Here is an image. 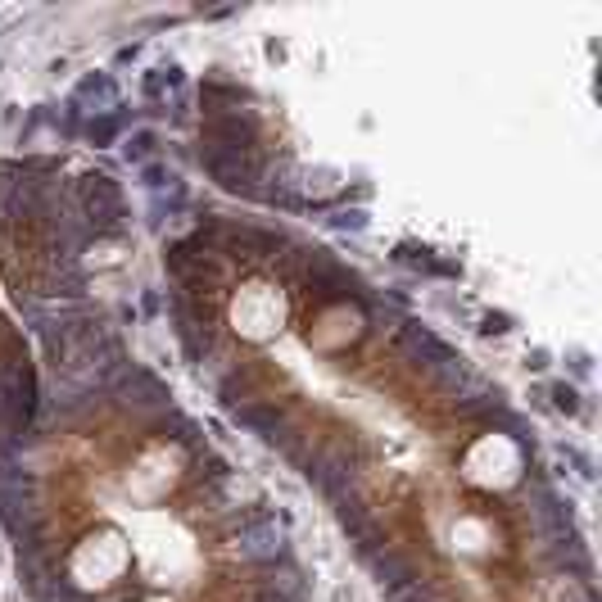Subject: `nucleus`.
<instances>
[{
    "mask_svg": "<svg viewBox=\"0 0 602 602\" xmlns=\"http://www.w3.org/2000/svg\"><path fill=\"white\" fill-rule=\"evenodd\" d=\"M73 199H77V218H82V227L91 236H118L122 231L127 208H122V190L113 186V177H104V172L82 177Z\"/></svg>",
    "mask_w": 602,
    "mask_h": 602,
    "instance_id": "f257e3e1",
    "label": "nucleus"
},
{
    "mask_svg": "<svg viewBox=\"0 0 602 602\" xmlns=\"http://www.w3.org/2000/svg\"><path fill=\"white\" fill-rule=\"evenodd\" d=\"M236 544H241V557L272 566V561L285 553V526H276L272 516H254L249 526L236 535Z\"/></svg>",
    "mask_w": 602,
    "mask_h": 602,
    "instance_id": "f03ea898",
    "label": "nucleus"
},
{
    "mask_svg": "<svg viewBox=\"0 0 602 602\" xmlns=\"http://www.w3.org/2000/svg\"><path fill=\"white\" fill-rule=\"evenodd\" d=\"M118 127H122V113H104V118H91L87 122V136L91 141H113V136H118Z\"/></svg>",
    "mask_w": 602,
    "mask_h": 602,
    "instance_id": "7ed1b4c3",
    "label": "nucleus"
},
{
    "mask_svg": "<svg viewBox=\"0 0 602 602\" xmlns=\"http://www.w3.org/2000/svg\"><path fill=\"white\" fill-rule=\"evenodd\" d=\"M150 154H154V136L150 132H136L132 141H127V159H132V164H145Z\"/></svg>",
    "mask_w": 602,
    "mask_h": 602,
    "instance_id": "20e7f679",
    "label": "nucleus"
},
{
    "mask_svg": "<svg viewBox=\"0 0 602 602\" xmlns=\"http://www.w3.org/2000/svg\"><path fill=\"white\" fill-rule=\"evenodd\" d=\"M553 399H557L561 412H580V394H575L570 385H553Z\"/></svg>",
    "mask_w": 602,
    "mask_h": 602,
    "instance_id": "39448f33",
    "label": "nucleus"
},
{
    "mask_svg": "<svg viewBox=\"0 0 602 602\" xmlns=\"http://www.w3.org/2000/svg\"><path fill=\"white\" fill-rule=\"evenodd\" d=\"M331 227H367V213H358V208H349V213H335V218H331Z\"/></svg>",
    "mask_w": 602,
    "mask_h": 602,
    "instance_id": "423d86ee",
    "label": "nucleus"
},
{
    "mask_svg": "<svg viewBox=\"0 0 602 602\" xmlns=\"http://www.w3.org/2000/svg\"><path fill=\"white\" fill-rule=\"evenodd\" d=\"M480 331H484V335H503V331H507V317H503V313H489Z\"/></svg>",
    "mask_w": 602,
    "mask_h": 602,
    "instance_id": "0eeeda50",
    "label": "nucleus"
}]
</instances>
